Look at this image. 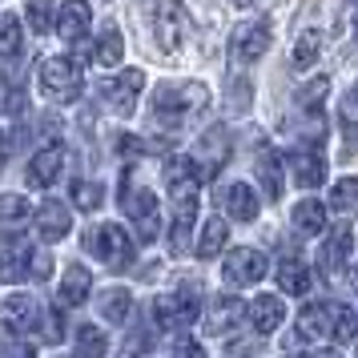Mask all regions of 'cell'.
<instances>
[{
    "instance_id": "6da1fadb",
    "label": "cell",
    "mask_w": 358,
    "mask_h": 358,
    "mask_svg": "<svg viewBox=\"0 0 358 358\" xmlns=\"http://www.w3.org/2000/svg\"><path fill=\"white\" fill-rule=\"evenodd\" d=\"M206 109H210V89L201 81H165L153 89V121H162L169 129L189 125Z\"/></svg>"
},
{
    "instance_id": "7a4b0ae2",
    "label": "cell",
    "mask_w": 358,
    "mask_h": 358,
    "mask_svg": "<svg viewBox=\"0 0 358 358\" xmlns=\"http://www.w3.org/2000/svg\"><path fill=\"white\" fill-rule=\"evenodd\" d=\"M117 206H121V213L133 222V229H137L141 242H153V238H157V229H162L157 197H153V189H145V185L137 181L133 169H125V178H121V197H117Z\"/></svg>"
},
{
    "instance_id": "3957f363",
    "label": "cell",
    "mask_w": 358,
    "mask_h": 358,
    "mask_svg": "<svg viewBox=\"0 0 358 358\" xmlns=\"http://www.w3.org/2000/svg\"><path fill=\"white\" fill-rule=\"evenodd\" d=\"M85 250L101 262V266H109V270H129L133 266V238L125 229L117 226V222H101V226L85 229Z\"/></svg>"
},
{
    "instance_id": "277c9868",
    "label": "cell",
    "mask_w": 358,
    "mask_h": 358,
    "mask_svg": "<svg viewBox=\"0 0 358 358\" xmlns=\"http://www.w3.org/2000/svg\"><path fill=\"white\" fill-rule=\"evenodd\" d=\"M201 314V294L197 286H181V290L157 294L153 298V318L162 330H189Z\"/></svg>"
},
{
    "instance_id": "5b68a950",
    "label": "cell",
    "mask_w": 358,
    "mask_h": 358,
    "mask_svg": "<svg viewBox=\"0 0 358 358\" xmlns=\"http://www.w3.org/2000/svg\"><path fill=\"white\" fill-rule=\"evenodd\" d=\"M85 89V77L77 61H69V57H49L45 65H41V93L57 105H69V101H77Z\"/></svg>"
},
{
    "instance_id": "8992f818",
    "label": "cell",
    "mask_w": 358,
    "mask_h": 358,
    "mask_svg": "<svg viewBox=\"0 0 358 358\" xmlns=\"http://www.w3.org/2000/svg\"><path fill=\"white\" fill-rule=\"evenodd\" d=\"M266 49H270V20H242L238 29H234V36H229V65L234 69H245L254 65L258 57H266Z\"/></svg>"
},
{
    "instance_id": "52a82bcc",
    "label": "cell",
    "mask_w": 358,
    "mask_h": 358,
    "mask_svg": "<svg viewBox=\"0 0 358 358\" xmlns=\"http://www.w3.org/2000/svg\"><path fill=\"white\" fill-rule=\"evenodd\" d=\"M266 254L254 250V245H238V250H229L226 262H222V278H226L229 286H254L266 278Z\"/></svg>"
},
{
    "instance_id": "ba28073f",
    "label": "cell",
    "mask_w": 358,
    "mask_h": 358,
    "mask_svg": "<svg viewBox=\"0 0 358 358\" xmlns=\"http://www.w3.org/2000/svg\"><path fill=\"white\" fill-rule=\"evenodd\" d=\"M338 330V302H310L298 314V338L302 342H330Z\"/></svg>"
},
{
    "instance_id": "9c48e42d",
    "label": "cell",
    "mask_w": 358,
    "mask_h": 358,
    "mask_svg": "<svg viewBox=\"0 0 358 358\" xmlns=\"http://www.w3.org/2000/svg\"><path fill=\"white\" fill-rule=\"evenodd\" d=\"M185 29H189V20H185L181 0H162V4H157V17H153L157 49H162V52H178L181 41H185Z\"/></svg>"
},
{
    "instance_id": "30bf717a",
    "label": "cell",
    "mask_w": 358,
    "mask_h": 358,
    "mask_svg": "<svg viewBox=\"0 0 358 358\" xmlns=\"http://www.w3.org/2000/svg\"><path fill=\"white\" fill-rule=\"evenodd\" d=\"M141 89H145V73H141V69H125L117 81L101 85V101H105L113 113L129 117L133 109H137V97H141Z\"/></svg>"
},
{
    "instance_id": "8fae6325",
    "label": "cell",
    "mask_w": 358,
    "mask_h": 358,
    "mask_svg": "<svg viewBox=\"0 0 358 358\" xmlns=\"http://www.w3.org/2000/svg\"><path fill=\"white\" fill-rule=\"evenodd\" d=\"M201 169L194 165V157H178V162L165 165V194L173 197V201H189V197H197V189H201Z\"/></svg>"
},
{
    "instance_id": "7c38bea8",
    "label": "cell",
    "mask_w": 358,
    "mask_h": 358,
    "mask_svg": "<svg viewBox=\"0 0 358 358\" xmlns=\"http://www.w3.org/2000/svg\"><path fill=\"white\" fill-rule=\"evenodd\" d=\"M286 165H290L294 185H302V189H318V185L326 181V157L314 145L294 149L290 157H286Z\"/></svg>"
},
{
    "instance_id": "4fadbf2b",
    "label": "cell",
    "mask_w": 358,
    "mask_h": 358,
    "mask_svg": "<svg viewBox=\"0 0 358 358\" xmlns=\"http://www.w3.org/2000/svg\"><path fill=\"white\" fill-rule=\"evenodd\" d=\"M226 162H229V133L210 129L194 149V165L201 169V178H213L217 169H226Z\"/></svg>"
},
{
    "instance_id": "5bb4252c",
    "label": "cell",
    "mask_w": 358,
    "mask_h": 358,
    "mask_svg": "<svg viewBox=\"0 0 358 358\" xmlns=\"http://www.w3.org/2000/svg\"><path fill=\"white\" fill-rule=\"evenodd\" d=\"M0 322L8 326L13 334H29L41 326V306H36L33 294H13V298H4V306H0Z\"/></svg>"
},
{
    "instance_id": "9a60e30c",
    "label": "cell",
    "mask_w": 358,
    "mask_h": 358,
    "mask_svg": "<svg viewBox=\"0 0 358 358\" xmlns=\"http://www.w3.org/2000/svg\"><path fill=\"white\" fill-rule=\"evenodd\" d=\"M350 254H355V229L350 226L330 229V238H326V245H322V274L334 282V278L350 266Z\"/></svg>"
},
{
    "instance_id": "2e32d148",
    "label": "cell",
    "mask_w": 358,
    "mask_h": 358,
    "mask_svg": "<svg viewBox=\"0 0 358 358\" xmlns=\"http://www.w3.org/2000/svg\"><path fill=\"white\" fill-rule=\"evenodd\" d=\"M89 24H93V13H89L85 0H65L61 4V13H57V36L65 45H81L85 36H89Z\"/></svg>"
},
{
    "instance_id": "e0dca14e",
    "label": "cell",
    "mask_w": 358,
    "mask_h": 358,
    "mask_svg": "<svg viewBox=\"0 0 358 358\" xmlns=\"http://www.w3.org/2000/svg\"><path fill=\"white\" fill-rule=\"evenodd\" d=\"M61 169H65V149L45 145L41 153H33V162L24 169V181H29L33 189H45V185H52V181L61 178Z\"/></svg>"
},
{
    "instance_id": "ac0fdd59",
    "label": "cell",
    "mask_w": 358,
    "mask_h": 358,
    "mask_svg": "<svg viewBox=\"0 0 358 358\" xmlns=\"http://www.w3.org/2000/svg\"><path fill=\"white\" fill-rule=\"evenodd\" d=\"M242 318H250V306L245 302H238L234 294H222L217 302L210 306V318H206V334H229V330H238L242 326Z\"/></svg>"
},
{
    "instance_id": "d6986e66",
    "label": "cell",
    "mask_w": 358,
    "mask_h": 358,
    "mask_svg": "<svg viewBox=\"0 0 358 358\" xmlns=\"http://www.w3.org/2000/svg\"><path fill=\"white\" fill-rule=\"evenodd\" d=\"M282 318H286V302L278 294H258L250 302V326L258 334H274L278 326H282Z\"/></svg>"
},
{
    "instance_id": "ffe728a7",
    "label": "cell",
    "mask_w": 358,
    "mask_h": 358,
    "mask_svg": "<svg viewBox=\"0 0 358 358\" xmlns=\"http://www.w3.org/2000/svg\"><path fill=\"white\" fill-rule=\"evenodd\" d=\"M33 245L29 238H13V242L0 250V282H20L29 274V262H33Z\"/></svg>"
},
{
    "instance_id": "44dd1931",
    "label": "cell",
    "mask_w": 358,
    "mask_h": 358,
    "mask_svg": "<svg viewBox=\"0 0 358 358\" xmlns=\"http://www.w3.org/2000/svg\"><path fill=\"white\" fill-rule=\"evenodd\" d=\"M222 201V210L234 217V222H254L262 213V206H258V197H254V189L250 185H242V181H234V185H226V194L217 197Z\"/></svg>"
},
{
    "instance_id": "7402d4cb",
    "label": "cell",
    "mask_w": 358,
    "mask_h": 358,
    "mask_svg": "<svg viewBox=\"0 0 358 358\" xmlns=\"http://www.w3.org/2000/svg\"><path fill=\"white\" fill-rule=\"evenodd\" d=\"M36 229H41L45 242H61V238H69V229H73V213H69V206H61V201H45V206L36 210Z\"/></svg>"
},
{
    "instance_id": "603a6c76",
    "label": "cell",
    "mask_w": 358,
    "mask_h": 358,
    "mask_svg": "<svg viewBox=\"0 0 358 358\" xmlns=\"http://www.w3.org/2000/svg\"><path fill=\"white\" fill-rule=\"evenodd\" d=\"M173 222H169V250L173 254H185L189 250V234H194V222H197V197L189 201H173Z\"/></svg>"
},
{
    "instance_id": "cb8c5ba5",
    "label": "cell",
    "mask_w": 358,
    "mask_h": 358,
    "mask_svg": "<svg viewBox=\"0 0 358 358\" xmlns=\"http://www.w3.org/2000/svg\"><path fill=\"white\" fill-rule=\"evenodd\" d=\"M89 294H93V278H89V270H85L81 262H73L65 270V278H61L57 302L61 306H81V302H89Z\"/></svg>"
},
{
    "instance_id": "d4e9b609",
    "label": "cell",
    "mask_w": 358,
    "mask_h": 358,
    "mask_svg": "<svg viewBox=\"0 0 358 358\" xmlns=\"http://www.w3.org/2000/svg\"><path fill=\"white\" fill-rule=\"evenodd\" d=\"M278 286H282V294L310 290V266L302 254H282V262H278Z\"/></svg>"
},
{
    "instance_id": "484cf974",
    "label": "cell",
    "mask_w": 358,
    "mask_h": 358,
    "mask_svg": "<svg viewBox=\"0 0 358 358\" xmlns=\"http://www.w3.org/2000/svg\"><path fill=\"white\" fill-rule=\"evenodd\" d=\"M294 229H298V238H318L326 229V206L318 197H306L294 206Z\"/></svg>"
},
{
    "instance_id": "4316f807",
    "label": "cell",
    "mask_w": 358,
    "mask_h": 358,
    "mask_svg": "<svg viewBox=\"0 0 358 358\" xmlns=\"http://www.w3.org/2000/svg\"><path fill=\"white\" fill-rule=\"evenodd\" d=\"M338 121H342V145H346V153H358V85H350L346 97L338 101Z\"/></svg>"
},
{
    "instance_id": "83f0119b",
    "label": "cell",
    "mask_w": 358,
    "mask_h": 358,
    "mask_svg": "<svg viewBox=\"0 0 358 358\" xmlns=\"http://www.w3.org/2000/svg\"><path fill=\"white\" fill-rule=\"evenodd\" d=\"M229 238V226H226V217L217 213V217H210L206 226H201V238H197V258H217L222 254V245H226Z\"/></svg>"
},
{
    "instance_id": "f1b7e54d",
    "label": "cell",
    "mask_w": 358,
    "mask_h": 358,
    "mask_svg": "<svg viewBox=\"0 0 358 358\" xmlns=\"http://www.w3.org/2000/svg\"><path fill=\"white\" fill-rule=\"evenodd\" d=\"M258 181H262V189H266V197H282V165H278V153L274 149H262L258 153Z\"/></svg>"
},
{
    "instance_id": "f546056e",
    "label": "cell",
    "mask_w": 358,
    "mask_h": 358,
    "mask_svg": "<svg viewBox=\"0 0 358 358\" xmlns=\"http://www.w3.org/2000/svg\"><path fill=\"white\" fill-rule=\"evenodd\" d=\"M97 306H101V318H109V322H125L133 314V294L129 290H101L97 298Z\"/></svg>"
},
{
    "instance_id": "4dcf8cb0",
    "label": "cell",
    "mask_w": 358,
    "mask_h": 358,
    "mask_svg": "<svg viewBox=\"0 0 358 358\" xmlns=\"http://www.w3.org/2000/svg\"><path fill=\"white\" fill-rule=\"evenodd\" d=\"M330 210L346 213V217H358V178H342L330 185Z\"/></svg>"
},
{
    "instance_id": "1f68e13d",
    "label": "cell",
    "mask_w": 358,
    "mask_h": 358,
    "mask_svg": "<svg viewBox=\"0 0 358 358\" xmlns=\"http://www.w3.org/2000/svg\"><path fill=\"white\" fill-rule=\"evenodd\" d=\"M121 57H125V36L117 33V24H109V29L101 33V45H97V52H93V61L105 65V69H113V65H121Z\"/></svg>"
},
{
    "instance_id": "d6a6232c",
    "label": "cell",
    "mask_w": 358,
    "mask_h": 358,
    "mask_svg": "<svg viewBox=\"0 0 358 358\" xmlns=\"http://www.w3.org/2000/svg\"><path fill=\"white\" fill-rule=\"evenodd\" d=\"M101 201H105V185L101 181H73V206L85 213L101 210Z\"/></svg>"
},
{
    "instance_id": "836d02e7",
    "label": "cell",
    "mask_w": 358,
    "mask_h": 358,
    "mask_svg": "<svg viewBox=\"0 0 358 358\" xmlns=\"http://www.w3.org/2000/svg\"><path fill=\"white\" fill-rule=\"evenodd\" d=\"M318 52H322V36H318V29H306L294 45V69H310L318 61Z\"/></svg>"
},
{
    "instance_id": "e575fe53",
    "label": "cell",
    "mask_w": 358,
    "mask_h": 358,
    "mask_svg": "<svg viewBox=\"0 0 358 358\" xmlns=\"http://www.w3.org/2000/svg\"><path fill=\"white\" fill-rule=\"evenodd\" d=\"M0 222L4 226H24L29 222V197H17V194H0Z\"/></svg>"
},
{
    "instance_id": "d590c367",
    "label": "cell",
    "mask_w": 358,
    "mask_h": 358,
    "mask_svg": "<svg viewBox=\"0 0 358 358\" xmlns=\"http://www.w3.org/2000/svg\"><path fill=\"white\" fill-rule=\"evenodd\" d=\"M326 93H330V81H326V77H318V81L302 85V89L294 93V101H298V109H322Z\"/></svg>"
},
{
    "instance_id": "8d00e7d4",
    "label": "cell",
    "mask_w": 358,
    "mask_h": 358,
    "mask_svg": "<svg viewBox=\"0 0 358 358\" xmlns=\"http://www.w3.org/2000/svg\"><path fill=\"white\" fill-rule=\"evenodd\" d=\"M20 52V20L0 17V57H17Z\"/></svg>"
},
{
    "instance_id": "74e56055",
    "label": "cell",
    "mask_w": 358,
    "mask_h": 358,
    "mask_svg": "<svg viewBox=\"0 0 358 358\" xmlns=\"http://www.w3.org/2000/svg\"><path fill=\"white\" fill-rule=\"evenodd\" d=\"M49 8H52V0H29V29L36 36L49 33Z\"/></svg>"
},
{
    "instance_id": "f35d334b",
    "label": "cell",
    "mask_w": 358,
    "mask_h": 358,
    "mask_svg": "<svg viewBox=\"0 0 358 358\" xmlns=\"http://www.w3.org/2000/svg\"><path fill=\"white\" fill-rule=\"evenodd\" d=\"M105 346H109V342H105V334H101L97 326H81V334H77V350H81V355H89V350L101 355Z\"/></svg>"
},
{
    "instance_id": "ab89813d",
    "label": "cell",
    "mask_w": 358,
    "mask_h": 358,
    "mask_svg": "<svg viewBox=\"0 0 358 358\" xmlns=\"http://www.w3.org/2000/svg\"><path fill=\"white\" fill-rule=\"evenodd\" d=\"M358 334V314L350 306H338V330H334V342H350Z\"/></svg>"
},
{
    "instance_id": "60d3db41",
    "label": "cell",
    "mask_w": 358,
    "mask_h": 358,
    "mask_svg": "<svg viewBox=\"0 0 358 358\" xmlns=\"http://www.w3.org/2000/svg\"><path fill=\"white\" fill-rule=\"evenodd\" d=\"M229 105H234V109H245V105H250V97H254V85L250 81H234V89H229Z\"/></svg>"
},
{
    "instance_id": "b9f144b4",
    "label": "cell",
    "mask_w": 358,
    "mask_h": 358,
    "mask_svg": "<svg viewBox=\"0 0 358 358\" xmlns=\"http://www.w3.org/2000/svg\"><path fill=\"white\" fill-rule=\"evenodd\" d=\"M52 274V258L49 254H36L33 258V278H49Z\"/></svg>"
},
{
    "instance_id": "7bdbcfd3",
    "label": "cell",
    "mask_w": 358,
    "mask_h": 358,
    "mask_svg": "<svg viewBox=\"0 0 358 358\" xmlns=\"http://www.w3.org/2000/svg\"><path fill=\"white\" fill-rule=\"evenodd\" d=\"M173 350H178V355H206V350H201V342H194V338L178 342V346H173Z\"/></svg>"
},
{
    "instance_id": "ee69618b",
    "label": "cell",
    "mask_w": 358,
    "mask_h": 358,
    "mask_svg": "<svg viewBox=\"0 0 358 358\" xmlns=\"http://www.w3.org/2000/svg\"><path fill=\"white\" fill-rule=\"evenodd\" d=\"M8 149H13V133H0V169L8 162Z\"/></svg>"
},
{
    "instance_id": "f6af8a7d",
    "label": "cell",
    "mask_w": 358,
    "mask_h": 358,
    "mask_svg": "<svg viewBox=\"0 0 358 358\" xmlns=\"http://www.w3.org/2000/svg\"><path fill=\"white\" fill-rule=\"evenodd\" d=\"M346 17H350V29L358 36V0H346Z\"/></svg>"
},
{
    "instance_id": "bcb514c9",
    "label": "cell",
    "mask_w": 358,
    "mask_h": 358,
    "mask_svg": "<svg viewBox=\"0 0 358 358\" xmlns=\"http://www.w3.org/2000/svg\"><path fill=\"white\" fill-rule=\"evenodd\" d=\"M229 4H234V8H250V4H254V0H229Z\"/></svg>"
}]
</instances>
